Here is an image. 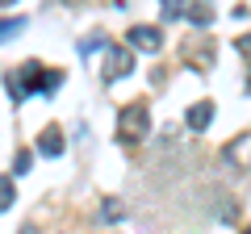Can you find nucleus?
<instances>
[{"mask_svg":"<svg viewBox=\"0 0 251 234\" xmlns=\"http://www.w3.org/2000/svg\"><path fill=\"white\" fill-rule=\"evenodd\" d=\"M29 167H34V155H29V151H21V155H17V163H13V171H17V176H25Z\"/></svg>","mask_w":251,"mask_h":234,"instance_id":"11","label":"nucleus"},{"mask_svg":"<svg viewBox=\"0 0 251 234\" xmlns=\"http://www.w3.org/2000/svg\"><path fill=\"white\" fill-rule=\"evenodd\" d=\"M126 42H130V50H147V54H151V50L163 46V34L155 25H134L130 34H126Z\"/></svg>","mask_w":251,"mask_h":234,"instance_id":"4","label":"nucleus"},{"mask_svg":"<svg viewBox=\"0 0 251 234\" xmlns=\"http://www.w3.org/2000/svg\"><path fill=\"white\" fill-rule=\"evenodd\" d=\"M130 71H134V54L126 50V46H105V67H100V80L113 84V80H122V75H130Z\"/></svg>","mask_w":251,"mask_h":234,"instance_id":"2","label":"nucleus"},{"mask_svg":"<svg viewBox=\"0 0 251 234\" xmlns=\"http://www.w3.org/2000/svg\"><path fill=\"white\" fill-rule=\"evenodd\" d=\"M147 130H151L147 105H126L122 113H117V138H122V142H138V138H147Z\"/></svg>","mask_w":251,"mask_h":234,"instance_id":"1","label":"nucleus"},{"mask_svg":"<svg viewBox=\"0 0 251 234\" xmlns=\"http://www.w3.org/2000/svg\"><path fill=\"white\" fill-rule=\"evenodd\" d=\"M159 9H163V17H168V21H176L180 13H184V0H159Z\"/></svg>","mask_w":251,"mask_h":234,"instance_id":"9","label":"nucleus"},{"mask_svg":"<svg viewBox=\"0 0 251 234\" xmlns=\"http://www.w3.org/2000/svg\"><path fill=\"white\" fill-rule=\"evenodd\" d=\"M188 21L197 29H209L214 25V4H209V0H193V4H188Z\"/></svg>","mask_w":251,"mask_h":234,"instance_id":"7","label":"nucleus"},{"mask_svg":"<svg viewBox=\"0 0 251 234\" xmlns=\"http://www.w3.org/2000/svg\"><path fill=\"white\" fill-rule=\"evenodd\" d=\"M234 50H239V54H243V59H251V34H243V38H239V42H234Z\"/></svg>","mask_w":251,"mask_h":234,"instance_id":"12","label":"nucleus"},{"mask_svg":"<svg viewBox=\"0 0 251 234\" xmlns=\"http://www.w3.org/2000/svg\"><path fill=\"white\" fill-rule=\"evenodd\" d=\"M38 151H42L46 159L63 155V130H59V126H46V130H42V138H38Z\"/></svg>","mask_w":251,"mask_h":234,"instance_id":"6","label":"nucleus"},{"mask_svg":"<svg viewBox=\"0 0 251 234\" xmlns=\"http://www.w3.org/2000/svg\"><path fill=\"white\" fill-rule=\"evenodd\" d=\"M72 4H80V0H72Z\"/></svg>","mask_w":251,"mask_h":234,"instance_id":"15","label":"nucleus"},{"mask_svg":"<svg viewBox=\"0 0 251 234\" xmlns=\"http://www.w3.org/2000/svg\"><path fill=\"white\" fill-rule=\"evenodd\" d=\"M21 29H25V17H9V21H0V42H9V38H17Z\"/></svg>","mask_w":251,"mask_h":234,"instance_id":"8","label":"nucleus"},{"mask_svg":"<svg viewBox=\"0 0 251 234\" xmlns=\"http://www.w3.org/2000/svg\"><path fill=\"white\" fill-rule=\"evenodd\" d=\"M0 4H4V9H9V4H17V0H0Z\"/></svg>","mask_w":251,"mask_h":234,"instance_id":"14","label":"nucleus"},{"mask_svg":"<svg viewBox=\"0 0 251 234\" xmlns=\"http://www.w3.org/2000/svg\"><path fill=\"white\" fill-rule=\"evenodd\" d=\"M222 159L230 163V167H251V130H243L234 142L222 146Z\"/></svg>","mask_w":251,"mask_h":234,"instance_id":"3","label":"nucleus"},{"mask_svg":"<svg viewBox=\"0 0 251 234\" xmlns=\"http://www.w3.org/2000/svg\"><path fill=\"white\" fill-rule=\"evenodd\" d=\"M184 121H188V130H205L209 121H214V105H209V100H197V105H188Z\"/></svg>","mask_w":251,"mask_h":234,"instance_id":"5","label":"nucleus"},{"mask_svg":"<svg viewBox=\"0 0 251 234\" xmlns=\"http://www.w3.org/2000/svg\"><path fill=\"white\" fill-rule=\"evenodd\" d=\"M13 205V180H0V213Z\"/></svg>","mask_w":251,"mask_h":234,"instance_id":"10","label":"nucleus"},{"mask_svg":"<svg viewBox=\"0 0 251 234\" xmlns=\"http://www.w3.org/2000/svg\"><path fill=\"white\" fill-rule=\"evenodd\" d=\"M117 217H122V205H117V201H109V205H105V222H117Z\"/></svg>","mask_w":251,"mask_h":234,"instance_id":"13","label":"nucleus"}]
</instances>
